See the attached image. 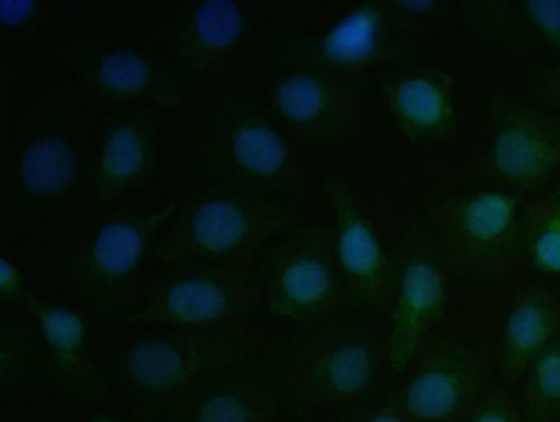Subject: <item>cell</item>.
Here are the masks:
<instances>
[{"label":"cell","instance_id":"11","mask_svg":"<svg viewBox=\"0 0 560 422\" xmlns=\"http://www.w3.org/2000/svg\"><path fill=\"white\" fill-rule=\"evenodd\" d=\"M72 157L69 149L57 139H45L33 144L22 164L24 183L39 194L57 192L72 177Z\"/></svg>","mask_w":560,"mask_h":422},{"label":"cell","instance_id":"1","mask_svg":"<svg viewBox=\"0 0 560 422\" xmlns=\"http://www.w3.org/2000/svg\"><path fill=\"white\" fill-rule=\"evenodd\" d=\"M305 330L277 339L271 348L276 383L291 408L353 407L388 387L385 318L342 314Z\"/></svg>","mask_w":560,"mask_h":422},{"label":"cell","instance_id":"7","mask_svg":"<svg viewBox=\"0 0 560 422\" xmlns=\"http://www.w3.org/2000/svg\"><path fill=\"white\" fill-rule=\"evenodd\" d=\"M335 253L348 307L385 318L394 294L396 247L389 249L354 201L335 198Z\"/></svg>","mask_w":560,"mask_h":422},{"label":"cell","instance_id":"20","mask_svg":"<svg viewBox=\"0 0 560 422\" xmlns=\"http://www.w3.org/2000/svg\"><path fill=\"white\" fill-rule=\"evenodd\" d=\"M142 162V144L131 128L115 130L105 146L102 157L104 175L121 180L133 175Z\"/></svg>","mask_w":560,"mask_h":422},{"label":"cell","instance_id":"12","mask_svg":"<svg viewBox=\"0 0 560 422\" xmlns=\"http://www.w3.org/2000/svg\"><path fill=\"white\" fill-rule=\"evenodd\" d=\"M398 107L411 121L430 128L448 129L453 126V104L446 91L430 81L409 80L396 95Z\"/></svg>","mask_w":560,"mask_h":422},{"label":"cell","instance_id":"4","mask_svg":"<svg viewBox=\"0 0 560 422\" xmlns=\"http://www.w3.org/2000/svg\"><path fill=\"white\" fill-rule=\"evenodd\" d=\"M489 373L480 349L438 331L393 375L382 398L415 422H460L491 386Z\"/></svg>","mask_w":560,"mask_h":422},{"label":"cell","instance_id":"5","mask_svg":"<svg viewBox=\"0 0 560 422\" xmlns=\"http://www.w3.org/2000/svg\"><path fill=\"white\" fill-rule=\"evenodd\" d=\"M532 198L481 187L441 203L433 212V235L451 273L482 278L515 267Z\"/></svg>","mask_w":560,"mask_h":422},{"label":"cell","instance_id":"14","mask_svg":"<svg viewBox=\"0 0 560 422\" xmlns=\"http://www.w3.org/2000/svg\"><path fill=\"white\" fill-rule=\"evenodd\" d=\"M513 13L526 42L560 50V1H520Z\"/></svg>","mask_w":560,"mask_h":422},{"label":"cell","instance_id":"24","mask_svg":"<svg viewBox=\"0 0 560 422\" xmlns=\"http://www.w3.org/2000/svg\"><path fill=\"white\" fill-rule=\"evenodd\" d=\"M529 102L560 117V62L539 72Z\"/></svg>","mask_w":560,"mask_h":422},{"label":"cell","instance_id":"26","mask_svg":"<svg viewBox=\"0 0 560 422\" xmlns=\"http://www.w3.org/2000/svg\"><path fill=\"white\" fill-rule=\"evenodd\" d=\"M31 3L27 1H2V19L7 22H15L20 20L28 10Z\"/></svg>","mask_w":560,"mask_h":422},{"label":"cell","instance_id":"16","mask_svg":"<svg viewBox=\"0 0 560 422\" xmlns=\"http://www.w3.org/2000/svg\"><path fill=\"white\" fill-rule=\"evenodd\" d=\"M129 368L137 380L149 386L164 387L178 376L180 360L177 353L165 344L145 343L132 351Z\"/></svg>","mask_w":560,"mask_h":422},{"label":"cell","instance_id":"23","mask_svg":"<svg viewBox=\"0 0 560 422\" xmlns=\"http://www.w3.org/2000/svg\"><path fill=\"white\" fill-rule=\"evenodd\" d=\"M44 331L58 350L70 351L80 340L82 326L74 315L52 310L42 316Z\"/></svg>","mask_w":560,"mask_h":422},{"label":"cell","instance_id":"3","mask_svg":"<svg viewBox=\"0 0 560 422\" xmlns=\"http://www.w3.org/2000/svg\"><path fill=\"white\" fill-rule=\"evenodd\" d=\"M265 313L310 329L348 309L331 227L301 228L265 254L260 266Z\"/></svg>","mask_w":560,"mask_h":422},{"label":"cell","instance_id":"21","mask_svg":"<svg viewBox=\"0 0 560 422\" xmlns=\"http://www.w3.org/2000/svg\"><path fill=\"white\" fill-rule=\"evenodd\" d=\"M147 68L137 57L127 54H110L100 67V80L108 89L129 92L141 87L147 81Z\"/></svg>","mask_w":560,"mask_h":422},{"label":"cell","instance_id":"17","mask_svg":"<svg viewBox=\"0 0 560 422\" xmlns=\"http://www.w3.org/2000/svg\"><path fill=\"white\" fill-rule=\"evenodd\" d=\"M237 159L257 172H270L282 161V148L276 136L266 128L250 127L242 130L234 143Z\"/></svg>","mask_w":560,"mask_h":422},{"label":"cell","instance_id":"10","mask_svg":"<svg viewBox=\"0 0 560 422\" xmlns=\"http://www.w3.org/2000/svg\"><path fill=\"white\" fill-rule=\"evenodd\" d=\"M512 388L527 422H555L560 414V336L534 357Z\"/></svg>","mask_w":560,"mask_h":422},{"label":"cell","instance_id":"13","mask_svg":"<svg viewBox=\"0 0 560 422\" xmlns=\"http://www.w3.org/2000/svg\"><path fill=\"white\" fill-rule=\"evenodd\" d=\"M141 247L139 233L126 224H110L100 234L94 261L97 269L107 274L126 271L137 259Z\"/></svg>","mask_w":560,"mask_h":422},{"label":"cell","instance_id":"22","mask_svg":"<svg viewBox=\"0 0 560 422\" xmlns=\"http://www.w3.org/2000/svg\"><path fill=\"white\" fill-rule=\"evenodd\" d=\"M278 97L283 112L294 119H307L314 116L322 102L317 83L303 77L288 80L280 87Z\"/></svg>","mask_w":560,"mask_h":422},{"label":"cell","instance_id":"18","mask_svg":"<svg viewBox=\"0 0 560 422\" xmlns=\"http://www.w3.org/2000/svg\"><path fill=\"white\" fill-rule=\"evenodd\" d=\"M196 31L201 43L209 47H223L235 37L240 17L229 1H208L198 11Z\"/></svg>","mask_w":560,"mask_h":422},{"label":"cell","instance_id":"8","mask_svg":"<svg viewBox=\"0 0 560 422\" xmlns=\"http://www.w3.org/2000/svg\"><path fill=\"white\" fill-rule=\"evenodd\" d=\"M560 336V292L527 282L503 310L493 349L502 385L513 387L527 365Z\"/></svg>","mask_w":560,"mask_h":422},{"label":"cell","instance_id":"27","mask_svg":"<svg viewBox=\"0 0 560 422\" xmlns=\"http://www.w3.org/2000/svg\"><path fill=\"white\" fill-rule=\"evenodd\" d=\"M555 422H560V414L558 415V418L555 420Z\"/></svg>","mask_w":560,"mask_h":422},{"label":"cell","instance_id":"9","mask_svg":"<svg viewBox=\"0 0 560 422\" xmlns=\"http://www.w3.org/2000/svg\"><path fill=\"white\" fill-rule=\"evenodd\" d=\"M560 292V178L532 198L517 245L515 268Z\"/></svg>","mask_w":560,"mask_h":422},{"label":"cell","instance_id":"2","mask_svg":"<svg viewBox=\"0 0 560 422\" xmlns=\"http://www.w3.org/2000/svg\"><path fill=\"white\" fill-rule=\"evenodd\" d=\"M475 174L485 188L539 195L560 178V117L529 101L493 95Z\"/></svg>","mask_w":560,"mask_h":422},{"label":"cell","instance_id":"25","mask_svg":"<svg viewBox=\"0 0 560 422\" xmlns=\"http://www.w3.org/2000/svg\"><path fill=\"white\" fill-rule=\"evenodd\" d=\"M349 408L350 411L346 415V422H415L387 403L382 395Z\"/></svg>","mask_w":560,"mask_h":422},{"label":"cell","instance_id":"19","mask_svg":"<svg viewBox=\"0 0 560 422\" xmlns=\"http://www.w3.org/2000/svg\"><path fill=\"white\" fill-rule=\"evenodd\" d=\"M460 422H527V420L515 390L501 384L488 387Z\"/></svg>","mask_w":560,"mask_h":422},{"label":"cell","instance_id":"6","mask_svg":"<svg viewBox=\"0 0 560 422\" xmlns=\"http://www.w3.org/2000/svg\"><path fill=\"white\" fill-rule=\"evenodd\" d=\"M396 265L395 290L385 316L393 375L440 331L452 274L435 236L428 232L412 233L396 246Z\"/></svg>","mask_w":560,"mask_h":422},{"label":"cell","instance_id":"15","mask_svg":"<svg viewBox=\"0 0 560 422\" xmlns=\"http://www.w3.org/2000/svg\"><path fill=\"white\" fill-rule=\"evenodd\" d=\"M376 20L371 11H359L334 30L325 43L326 52L340 61L366 55L375 37Z\"/></svg>","mask_w":560,"mask_h":422}]
</instances>
